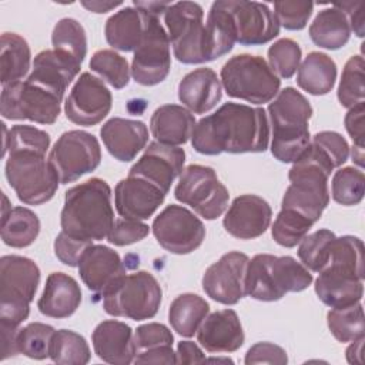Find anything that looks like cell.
I'll return each mask as SVG.
<instances>
[{"label": "cell", "instance_id": "cell-60", "mask_svg": "<svg viewBox=\"0 0 365 365\" xmlns=\"http://www.w3.org/2000/svg\"><path fill=\"white\" fill-rule=\"evenodd\" d=\"M134 7L144 11V13H148V14H154V16H164L165 10L170 7L171 3H163V1H137L134 0Z\"/></svg>", "mask_w": 365, "mask_h": 365}, {"label": "cell", "instance_id": "cell-40", "mask_svg": "<svg viewBox=\"0 0 365 365\" xmlns=\"http://www.w3.org/2000/svg\"><path fill=\"white\" fill-rule=\"evenodd\" d=\"M91 352L87 341L70 329L54 332L50 345V359L61 365H84L90 361Z\"/></svg>", "mask_w": 365, "mask_h": 365}, {"label": "cell", "instance_id": "cell-44", "mask_svg": "<svg viewBox=\"0 0 365 365\" xmlns=\"http://www.w3.org/2000/svg\"><path fill=\"white\" fill-rule=\"evenodd\" d=\"M4 131V145H3V157L11 151H36L40 154H46L50 147V135L33 125L17 124L13 125L7 134L6 124L3 123Z\"/></svg>", "mask_w": 365, "mask_h": 365}, {"label": "cell", "instance_id": "cell-50", "mask_svg": "<svg viewBox=\"0 0 365 365\" xmlns=\"http://www.w3.org/2000/svg\"><path fill=\"white\" fill-rule=\"evenodd\" d=\"M173 342H174V336L171 331L165 325L158 322H148V324L140 325L134 331L135 355L145 349H151L163 345L173 346Z\"/></svg>", "mask_w": 365, "mask_h": 365}, {"label": "cell", "instance_id": "cell-16", "mask_svg": "<svg viewBox=\"0 0 365 365\" xmlns=\"http://www.w3.org/2000/svg\"><path fill=\"white\" fill-rule=\"evenodd\" d=\"M113 106L111 91L103 80L91 73H81L64 101L66 117L77 125H96L103 121Z\"/></svg>", "mask_w": 365, "mask_h": 365}, {"label": "cell", "instance_id": "cell-45", "mask_svg": "<svg viewBox=\"0 0 365 365\" xmlns=\"http://www.w3.org/2000/svg\"><path fill=\"white\" fill-rule=\"evenodd\" d=\"M336 235L329 230H318L307 234L298 247L301 264L312 272H319L328 262L331 244Z\"/></svg>", "mask_w": 365, "mask_h": 365}, {"label": "cell", "instance_id": "cell-35", "mask_svg": "<svg viewBox=\"0 0 365 365\" xmlns=\"http://www.w3.org/2000/svg\"><path fill=\"white\" fill-rule=\"evenodd\" d=\"M31 51L27 41L16 33H3L0 40L1 84L19 83L29 73Z\"/></svg>", "mask_w": 365, "mask_h": 365}, {"label": "cell", "instance_id": "cell-43", "mask_svg": "<svg viewBox=\"0 0 365 365\" xmlns=\"http://www.w3.org/2000/svg\"><path fill=\"white\" fill-rule=\"evenodd\" d=\"M56 329L43 322H31L20 328L17 332V349L31 359L50 358V345Z\"/></svg>", "mask_w": 365, "mask_h": 365}, {"label": "cell", "instance_id": "cell-14", "mask_svg": "<svg viewBox=\"0 0 365 365\" xmlns=\"http://www.w3.org/2000/svg\"><path fill=\"white\" fill-rule=\"evenodd\" d=\"M130 68L134 81L141 86H155L168 76L171 68L170 40L158 16L144 13V34L134 51Z\"/></svg>", "mask_w": 365, "mask_h": 365}, {"label": "cell", "instance_id": "cell-10", "mask_svg": "<svg viewBox=\"0 0 365 365\" xmlns=\"http://www.w3.org/2000/svg\"><path fill=\"white\" fill-rule=\"evenodd\" d=\"M164 26L174 57L184 64L207 63L204 10L194 1L170 4L164 13Z\"/></svg>", "mask_w": 365, "mask_h": 365}, {"label": "cell", "instance_id": "cell-19", "mask_svg": "<svg viewBox=\"0 0 365 365\" xmlns=\"http://www.w3.org/2000/svg\"><path fill=\"white\" fill-rule=\"evenodd\" d=\"M185 163V151L178 145L150 143L140 160L130 168L128 175L148 180L168 194L171 184L181 175Z\"/></svg>", "mask_w": 365, "mask_h": 365}, {"label": "cell", "instance_id": "cell-22", "mask_svg": "<svg viewBox=\"0 0 365 365\" xmlns=\"http://www.w3.org/2000/svg\"><path fill=\"white\" fill-rule=\"evenodd\" d=\"M165 192L137 175H128L117 182L114 188V204L120 217L143 221L150 218L164 202Z\"/></svg>", "mask_w": 365, "mask_h": 365}, {"label": "cell", "instance_id": "cell-59", "mask_svg": "<svg viewBox=\"0 0 365 365\" xmlns=\"http://www.w3.org/2000/svg\"><path fill=\"white\" fill-rule=\"evenodd\" d=\"M338 6L342 11H345L351 30H354V33L358 37H364V3L358 1V3H342V4H335Z\"/></svg>", "mask_w": 365, "mask_h": 365}, {"label": "cell", "instance_id": "cell-8", "mask_svg": "<svg viewBox=\"0 0 365 365\" xmlns=\"http://www.w3.org/2000/svg\"><path fill=\"white\" fill-rule=\"evenodd\" d=\"M221 86L232 98L264 104L278 94L281 80L262 57L238 54L222 66Z\"/></svg>", "mask_w": 365, "mask_h": 365}, {"label": "cell", "instance_id": "cell-49", "mask_svg": "<svg viewBox=\"0 0 365 365\" xmlns=\"http://www.w3.org/2000/svg\"><path fill=\"white\" fill-rule=\"evenodd\" d=\"M274 14L279 26L287 30H302L314 10L312 1H277Z\"/></svg>", "mask_w": 365, "mask_h": 365}, {"label": "cell", "instance_id": "cell-21", "mask_svg": "<svg viewBox=\"0 0 365 365\" xmlns=\"http://www.w3.org/2000/svg\"><path fill=\"white\" fill-rule=\"evenodd\" d=\"M315 294L329 308H342L361 302L364 274L351 267L329 262L315 279Z\"/></svg>", "mask_w": 365, "mask_h": 365}, {"label": "cell", "instance_id": "cell-48", "mask_svg": "<svg viewBox=\"0 0 365 365\" xmlns=\"http://www.w3.org/2000/svg\"><path fill=\"white\" fill-rule=\"evenodd\" d=\"M271 70L281 78H291L301 63V47L291 38H281L268 48Z\"/></svg>", "mask_w": 365, "mask_h": 365}, {"label": "cell", "instance_id": "cell-18", "mask_svg": "<svg viewBox=\"0 0 365 365\" xmlns=\"http://www.w3.org/2000/svg\"><path fill=\"white\" fill-rule=\"evenodd\" d=\"M232 19L235 40L241 46H261L279 34V23L265 3L227 0Z\"/></svg>", "mask_w": 365, "mask_h": 365}, {"label": "cell", "instance_id": "cell-39", "mask_svg": "<svg viewBox=\"0 0 365 365\" xmlns=\"http://www.w3.org/2000/svg\"><path fill=\"white\" fill-rule=\"evenodd\" d=\"M53 48L71 57L78 64L87 56V36L84 27L71 17L60 19L51 33Z\"/></svg>", "mask_w": 365, "mask_h": 365}, {"label": "cell", "instance_id": "cell-6", "mask_svg": "<svg viewBox=\"0 0 365 365\" xmlns=\"http://www.w3.org/2000/svg\"><path fill=\"white\" fill-rule=\"evenodd\" d=\"M40 284V268L21 255H3L0 259V324L20 327L30 314Z\"/></svg>", "mask_w": 365, "mask_h": 365}, {"label": "cell", "instance_id": "cell-7", "mask_svg": "<svg viewBox=\"0 0 365 365\" xmlns=\"http://www.w3.org/2000/svg\"><path fill=\"white\" fill-rule=\"evenodd\" d=\"M64 93L33 77L3 87L0 113L6 120L53 124L60 115Z\"/></svg>", "mask_w": 365, "mask_h": 365}, {"label": "cell", "instance_id": "cell-47", "mask_svg": "<svg viewBox=\"0 0 365 365\" xmlns=\"http://www.w3.org/2000/svg\"><path fill=\"white\" fill-rule=\"evenodd\" d=\"M365 192V177L362 170L344 167L335 171L331 184L334 201L341 205H356L362 201Z\"/></svg>", "mask_w": 365, "mask_h": 365}, {"label": "cell", "instance_id": "cell-27", "mask_svg": "<svg viewBox=\"0 0 365 365\" xmlns=\"http://www.w3.org/2000/svg\"><path fill=\"white\" fill-rule=\"evenodd\" d=\"M221 97V80L217 73L208 67L190 71L178 84V100L194 114L208 113L218 104Z\"/></svg>", "mask_w": 365, "mask_h": 365}, {"label": "cell", "instance_id": "cell-3", "mask_svg": "<svg viewBox=\"0 0 365 365\" xmlns=\"http://www.w3.org/2000/svg\"><path fill=\"white\" fill-rule=\"evenodd\" d=\"M334 170L335 165L328 154L311 141L292 163L288 173L291 184L285 190L281 208L294 210L315 224L329 204L328 178Z\"/></svg>", "mask_w": 365, "mask_h": 365}, {"label": "cell", "instance_id": "cell-13", "mask_svg": "<svg viewBox=\"0 0 365 365\" xmlns=\"http://www.w3.org/2000/svg\"><path fill=\"white\" fill-rule=\"evenodd\" d=\"M101 161L98 140L83 130L63 133L48 153V163L54 168L60 184L77 181L94 171Z\"/></svg>", "mask_w": 365, "mask_h": 365}, {"label": "cell", "instance_id": "cell-51", "mask_svg": "<svg viewBox=\"0 0 365 365\" xmlns=\"http://www.w3.org/2000/svg\"><path fill=\"white\" fill-rule=\"evenodd\" d=\"M148 232L150 227L143 221L118 218L114 221V225L107 235V241L113 245L124 247L144 240Z\"/></svg>", "mask_w": 365, "mask_h": 365}, {"label": "cell", "instance_id": "cell-31", "mask_svg": "<svg viewBox=\"0 0 365 365\" xmlns=\"http://www.w3.org/2000/svg\"><path fill=\"white\" fill-rule=\"evenodd\" d=\"M104 34L114 50L135 51L144 34V13L135 7H123L108 17Z\"/></svg>", "mask_w": 365, "mask_h": 365}, {"label": "cell", "instance_id": "cell-36", "mask_svg": "<svg viewBox=\"0 0 365 365\" xmlns=\"http://www.w3.org/2000/svg\"><path fill=\"white\" fill-rule=\"evenodd\" d=\"M210 314L208 302L191 292H185L174 298L168 309V321L171 328L181 336L190 338L197 334L200 325Z\"/></svg>", "mask_w": 365, "mask_h": 365}, {"label": "cell", "instance_id": "cell-12", "mask_svg": "<svg viewBox=\"0 0 365 365\" xmlns=\"http://www.w3.org/2000/svg\"><path fill=\"white\" fill-rule=\"evenodd\" d=\"M174 197L205 220L221 217L230 200L228 190L218 180L214 168L200 164H191L182 170Z\"/></svg>", "mask_w": 365, "mask_h": 365}, {"label": "cell", "instance_id": "cell-4", "mask_svg": "<svg viewBox=\"0 0 365 365\" xmlns=\"http://www.w3.org/2000/svg\"><path fill=\"white\" fill-rule=\"evenodd\" d=\"M268 115L272 127V155L281 163H294L311 143L309 101L294 87H285L269 103Z\"/></svg>", "mask_w": 365, "mask_h": 365}, {"label": "cell", "instance_id": "cell-26", "mask_svg": "<svg viewBox=\"0 0 365 365\" xmlns=\"http://www.w3.org/2000/svg\"><path fill=\"white\" fill-rule=\"evenodd\" d=\"M91 342L94 354L104 362L115 365L134 362V332L125 322L117 319L100 322L91 334Z\"/></svg>", "mask_w": 365, "mask_h": 365}, {"label": "cell", "instance_id": "cell-2", "mask_svg": "<svg viewBox=\"0 0 365 365\" xmlns=\"http://www.w3.org/2000/svg\"><path fill=\"white\" fill-rule=\"evenodd\" d=\"M110 185L97 177L66 191L60 214L61 231L93 242L106 238L114 225Z\"/></svg>", "mask_w": 365, "mask_h": 365}, {"label": "cell", "instance_id": "cell-56", "mask_svg": "<svg viewBox=\"0 0 365 365\" xmlns=\"http://www.w3.org/2000/svg\"><path fill=\"white\" fill-rule=\"evenodd\" d=\"M134 364H177V355L171 345H163L138 352Z\"/></svg>", "mask_w": 365, "mask_h": 365}, {"label": "cell", "instance_id": "cell-1", "mask_svg": "<svg viewBox=\"0 0 365 365\" xmlns=\"http://www.w3.org/2000/svg\"><path fill=\"white\" fill-rule=\"evenodd\" d=\"M269 144L267 111L240 103H225L202 117L191 134L192 148L205 155L221 153H264Z\"/></svg>", "mask_w": 365, "mask_h": 365}, {"label": "cell", "instance_id": "cell-32", "mask_svg": "<svg viewBox=\"0 0 365 365\" xmlns=\"http://www.w3.org/2000/svg\"><path fill=\"white\" fill-rule=\"evenodd\" d=\"M351 26L345 11L338 6L321 10L309 26V37L321 48L338 50L344 47L351 37Z\"/></svg>", "mask_w": 365, "mask_h": 365}, {"label": "cell", "instance_id": "cell-64", "mask_svg": "<svg viewBox=\"0 0 365 365\" xmlns=\"http://www.w3.org/2000/svg\"><path fill=\"white\" fill-rule=\"evenodd\" d=\"M3 218H1V221H4L7 217H9V214H10V211H11V205L9 204V200H7V197L6 195H3Z\"/></svg>", "mask_w": 365, "mask_h": 365}, {"label": "cell", "instance_id": "cell-33", "mask_svg": "<svg viewBox=\"0 0 365 365\" xmlns=\"http://www.w3.org/2000/svg\"><path fill=\"white\" fill-rule=\"evenodd\" d=\"M205 38L208 61L230 53L237 43L232 19L227 7V0H218L211 4L205 23Z\"/></svg>", "mask_w": 365, "mask_h": 365}, {"label": "cell", "instance_id": "cell-46", "mask_svg": "<svg viewBox=\"0 0 365 365\" xmlns=\"http://www.w3.org/2000/svg\"><path fill=\"white\" fill-rule=\"evenodd\" d=\"M365 98V83H364V57L352 56L345 63L339 86L338 100L342 107L351 108Z\"/></svg>", "mask_w": 365, "mask_h": 365}, {"label": "cell", "instance_id": "cell-24", "mask_svg": "<svg viewBox=\"0 0 365 365\" xmlns=\"http://www.w3.org/2000/svg\"><path fill=\"white\" fill-rule=\"evenodd\" d=\"M245 335L234 309L215 311L205 317L197 331L198 344L211 354L235 352L244 344Z\"/></svg>", "mask_w": 365, "mask_h": 365}, {"label": "cell", "instance_id": "cell-25", "mask_svg": "<svg viewBox=\"0 0 365 365\" xmlns=\"http://www.w3.org/2000/svg\"><path fill=\"white\" fill-rule=\"evenodd\" d=\"M100 135L107 151L123 163L134 160L148 143V128L143 121L121 117L106 121Z\"/></svg>", "mask_w": 365, "mask_h": 365}, {"label": "cell", "instance_id": "cell-38", "mask_svg": "<svg viewBox=\"0 0 365 365\" xmlns=\"http://www.w3.org/2000/svg\"><path fill=\"white\" fill-rule=\"evenodd\" d=\"M327 324L334 338L342 344L365 336V319L362 304L356 302L342 308H331Z\"/></svg>", "mask_w": 365, "mask_h": 365}, {"label": "cell", "instance_id": "cell-29", "mask_svg": "<svg viewBox=\"0 0 365 365\" xmlns=\"http://www.w3.org/2000/svg\"><path fill=\"white\" fill-rule=\"evenodd\" d=\"M195 124L192 113L184 106L164 104L153 113L150 131L161 144L181 145L191 138Z\"/></svg>", "mask_w": 365, "mask_h": 365}, {"label": "cell", "instance_id": "cell-28", "mask_svg": "<svg viewBox=\"0 0 365 365\" xmlns=\"http://www.w3.org/2000/svg\"><path fill=\"white\" fill-rule=\"evenodd\" d=\"M80 304L81 289L78 282L64 272H51L46 279L37 308L46 317L61 319L71 317Z\"/></svg>", "mask_w": 365, "mask_h": 365}, {"label": "cell", "instance_id": "cell-53", "mask_svg": "<svg viewBox=\"0 0 365 365\" xmlns=\"http://www.w3.org/2000/svg\"><path fill=\"white\" fill-rule=\"evenodd\" d=\"M93 242L71 237L61 231L54 240V254L64 265L77 267L83 252Z\"/></svg>", "mask_w": 365, "mask_h": 365}, {"label": "cell", "instance_id": "cell-9", "mask_svg": "<svg viewBox=\"0 0 365 365\" xmlns=\"http://www.w3.org/2000/svg\"><path fill=\"white\" fill-rule=\"evenodd\" d=\"M4 174L17 198L27 205L50 201L60 184L46 154L36 151L9 153Z\"/></svg>", "mask_w": 365, "mask_h": 365}, {"label": "cell", "instance_id": "cell-20", "mask_svg": "<svg viewBox=\"0 0 365 365\" xmlns=\"http://www.w3.org/2000/svg\"><path fill=\"white\" fill-rule=\"evenodd\" d=\"M77 268L83 284L101 295L111 291L127 275L118 252L101 244L88 245Z\"/></svg>", "mask_w": 365, "mask_h": 365}, {"label": "cell", "instance_id": "cell-23", "mask_svg": "<svg viewBox=\"0 0 365 365\" xmlns=\"http://www.w3.org/2000/svg\"><path fill=\"white\" fill-rule=\"evenodd\" d=\"M272 210L259 195L242 194L231 202L222 225L225 231L238 240H252L262 235L271 224Z\"/></svg>", "mask_w": 365, "mask_h": 365}, {"label": "cell", "instance_id": "cell-5", "mask_svg": "<svg viewBox=\"0 0 365 365\" xmlns=\"http://www.w3.org/2000/svg\"><path fill=\"white\" fill-rule=\"evenodd\" d=\"M311 271L294 257L257 254L247 265L245 295L257 301H278L288 292H301L312 284Z\"/></svg>", "mask_w": 365, "mask_h": 365}, {"label": "cell", "instance_id": "cell-30", "mask_svg": "<svg viewBox=\"0 0 365 365\" xmlns=\"http://www.w3.org/2000/svg\"><path fill=\"white\" fill-rule=\"evenodd\" d=\"M80 67L76 60L54 48L43 50L34 57L29 76L64 93L80 73Z\"/></svg>", "mask_w": 365, "mask_h": 365}, {"label": "cell", "instance_id": "cell-15", "mask_svg": "<svg viewBox=\"0 0 365 365\" xmlns=\"http://www.w3.org/2000/svg\"><path fill=\"white\" fill-rule=\"evenodd\" d=\"M157 242L168 252L184 255L195 251L205 238L202 221L182 205H167L153 221Z\"/></svg>", "mask_w": 365, "mask_h": 365}, {"label": "cell", "instance_id": "cell-63", "mask_svg": "<svg viewBox=\"0 0 365 365\" xmlns=\"http://www.w3.org/2000/svg\"><path fill=\"white\" fill-rule=\"evenodd\" d=\"M352 161H355V164H358L361 168L364 167V148L361 147H352Z\"/></svg>", "mask_w": 365, "mask_h": 365}, {"label": "cell", "instance_id": "cell-55", "mask_svg": "<svg viewBox=\"0 0 365 365\" xmlns=\"http://www.w3.org/2000/svg\"><path fill=\"white\" fill-rule=\"evenodd\" d=\"M364 114H365V101H361L348 110L344 120L345 128L349 137L352 138L354 145L361 148H364V137H365Z\"/></svg>", "mask_w": 365, "mask_h": 365}, {"label": "cell", "instance_id": "cell-54", "mask_svg": "<svg viewBox=\"0 0 365 365\" xmlns=\"http://www.w3.org/2000/svg\"><path fill=\"white\" fill-rule=\"evenodd\" d=\"M247 365L251 364H277L285 365L288 362V355L284 348L272 342H257L252 345L244 358Z\"/></svg>", "mask_w": 365, "mask_h": 365}, {"label": "cell", "instance_id": "cell-41", "mask_svg": "<svg viewBox=\"0 0 365 365\" xmlns=\"http://www.w3.org/2000/svg\"><path fill=\"white\" fill-rule=\"evenodd\" d=\"M88 66L91 71L97 73L115 90L124 88L130 81L131 68L128 67V61L114 50H97L91 56Z\"/></svg>", "mask_w": 365, "mask_h": 365}, {"label": "cell", "instance_id": "cell-37", "mask_svg": "<svg viewBox=\"0 0 365 365\" xmlns=\"http://www.w3.org/2000/svg\"><path fill=\"white\" fill-rule=\"evenodd\" d=\"M40 232L38 217L26 207L11 208L9 217L1 221V240L13 248L31 245Z\"/></svg>", "mask_w": 365, "mask_h": 365}, {"label": "cell", "instance_id": "cell-61", "mask_svg": "<svg viewBox=\"0 0 365 365\" xmlns=\"http://www.w3.org/2000/svg\"><path fill=\"white\" fill-rule=\"evenodd\" d=\"M364 341L365 336L358 338L352 341V344L346 348V361L349 364H364V356H362V349H364Z\"/></svg>", "mask_w": 365, "mask_h": 365}, {"label": "cell", "instance_id": "cell-58", "mask_svg": "<svg viewBox=\"0 0 365 365\" xmlns=\"http://www.w3.org/2000/svg\"><path fill=\"white\" fill-rule=\"evenodd\" d=\"M20 328L0 324V336H1V355L0 359L6 361L11 356L19 355L17 349V332Z\"/></svg>", "mask_w": 365, "mask_h": 365}, {"label": "cell", "instance_id": "cell-42", "mask_svg": "<svg viewBox=\"0 0 365 365\" xmlns=\"http://www.w3.org/2000/svg\"><path fill=\"white\" fill-rule=\"evenodd\" d=\"M312 225L314 222L305 215L294 210L281 208L272 224L271 234L277 244L285 248H292L301 242Z\"/></svg>", "mask_w": 365, "mask_h": 365}, {"label": "cell", "instance_id": "cell-11", "mask_svg": "<svg viewBox=\"0 0 365 365\" xmlns=\"http://www.w3.org/2000/svg\"><path fill=\"white\" fill-rule=\"evenodd\" d=\"M161 297V287L155 277L147 271H137L125 275L103 295V308L111 317L144 321L155 317Z\"/></svg>", "mask_w": 365, "mask_h": 365}, {"label": "cell", "instance_id": "cell-62", "mask_svg": "<svg viewBox=\"0 0 365 365\" xmlns=\"http://www.w3.org/2000/svg\"><path fill=\"white\" fill-rule=\"evenodd\" d=\"M121 4L123 1H81V6L93 13H107Z\"/></svg>", "mask_w": 365, "mask_h": 365}, {"label": "cell", "instance_id": "cell-34", "mask_svg": "<svg viewBox=\"0 0 365 365\" xmlns=\"http://www.w3.org/2000/svg\"><path fill=\"white\" fill-rule=\"evenodd\" d=\"M336 80V64L325 53L311 51L298 67L297 84L312 96L328 94Z\"/></svg>", "mask_w": 365, "mask_h": 365}, {"label": "cell", "instance_id": "cell-57", "mask_svg": "<svg viewBox=\"0 0 365 365\" xmlns=\"http://www.w3.org/2000/svg\"><path fill=\"white\" fill-rule=\"evenodd\" d=\"M177 364H201L207 358L201 348L192 341H181L177 345Z\"/></svg>", "mask_w": 365, "mask_h": 365}, {"label": "cell", "instance_id": "cell-17", "mask_svg": "<svg viewBox=\"0 0 365 365\" xmlns=\"http://www.w3.org/2000/svg\"><path fill=\"white\" fill-rule=\"evenodd\" d=\"M250 258L240 251L224 254L202 275V289L214 301L235 305L245 297V272Z\"/></svg>", "mask_w": 365, "mask_h": 365}, {"label": "cell", "instance_id": "cell-52", "mask_svg": "<svg viewBox=\"0 0 365 365\" xmlns=\"http://www.w3.org/2000/svg\"><path fill=\"white\" fill-rule=\"evenodd\" d=\"M311 141L319 145L328 154L335 168L346 163L349 157V145H348V141L339 133L319 131L314 137H311Z\"/></svg>", "mask_w": 365, "mask_h": 365}]
</instances>
